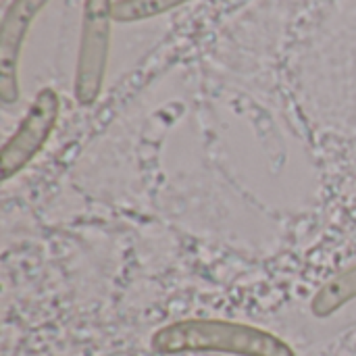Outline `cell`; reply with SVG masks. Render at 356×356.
<instances>
[{
	"label": "cell",
	"instance_id": "1",
	"mask_svg": "<svg viewBox=\"0 0 356 356\" xmlns=\"http://www.w3.org/2000/svg\"><path fill=\"white\" fill-rule=\"evenodd\" d=\"M152 348L161 355L227 353L236 356H296L282 338L271 332L219 319H186L161 327L152 338Z\"/></svg>",
	"mask_w": 356,
	"mask_h": 356
},
{
	"label": "cell",
	"instance_id": "2",
	"mask_svg": "<svg viewBox=\"0 0 356 356\" xmlns=\"http://www.w3.org/2000/svg\"><path fill=\"white\" fill-rule=\"evenodd\" d=\"M113 0H86L81 15V38L75 65L73 94L77 104L90 106L98 100L111 48Z\"/></svg>",
	"mask_w": 356,
	"mask_h": 356
},
{
	"label": "cell",
	"instance_id": "3",
	"mask_svg": "<svg viewBox=\"0 0 356 356\" xmlns=\"http://www.w3.org/2000/svg\"><path fill=\"white\" fill-rule=\"evenodd\" d=\"M60 111L58 94L52 88H42L31 102L27 115L19 123L17 131L6 140L0 156V169L2 179L8 181L13 175H17L48 142L56 119Z\"/></svg>",
	"mask_w": 356,
	"mask_h": 356
},
{
	"label": "cell",
	"instance_id": "4",
	"mask_svg": "<svg viewBox=\"0 0 356 356\" xmlns=\"http://www.w3.org/2000/svg\"><path fill=\"white\" fill-rule=\"evenodd\" d=\"M48 0H13L0 23V100L15 104L19 90V56L25 35Z\"/></svg>",
	"mask_w": 356,
	"mask_h": 356
},
{
	"label": "cell",
	"instance_id": "5",
	"mask_svg": "<svg viewBox=\"0 0 356 356\" xmlns=\"http://www.w3.org/2000/svg\"><path fill=\"white\" fill-rule=\"evenodd\" d=\"M356 298V265L342 271L334 280H330L313 298L311 311L315 317L325 319L334 313H338L342 307L353 302Z\"/></svg>",
	"mask_w": 356,
	"mask_h": 356
},
{
	"label": "cell",
	"instance_id": "6",
	"mask_svg": "<svg viewBox=\"0 0 356 356\" xmlns=\"http://www.w3.org/2000/svg\"><path fill=\"white\" fill-rule=\"evenodd\" d=\"M190 0H115L113 19L117 23H138L159 17Z\"/></svg>",
	"mask_w": 356,
	"mask_h": 356
}]
</instances>
